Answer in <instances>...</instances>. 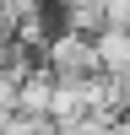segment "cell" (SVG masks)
Returning a JSON list of instances; mask_svg holds the SVG:
<instances>
[{
	"mask_svg": "<svg viewBox=\"0 0 130 135\" xmlns=\"http://www.w3.org/2000/svg\"><path fill=\"white\" fill-rule=\"evenodd\" d=\"M38 60L49 65L54 81H87V76H103V70H98V54H92V38H87V32H71V27H54Z\"/></svg>",
	"mask_w": 130,
	"mask_h": 135,
	"instance_id": "cell-1",
	"label": "cell"
},
{
	"mask_svg": "<svg viewBox=\"0 0 130 135\" xmlns=\"http://www.w3.org/2000/svg\"><path fill=\"white\" fill-rule=\"evenodd\" d=\"M92 54L103 76H130V27H98L92 32Z\"/></svg>",
	"mask_w": 130,
	"mask_h": 135,
	"instance_id": "cell-2",
	"label": "cell"
},
{
	"mask_svg": "<svg viewBox=\"0 0 130 135\" xmlns=\"http://www.w3.org/2000/svg\"><path fill=\"white\" fill-rule=\"evenodd\" d=\"M49 103H54V76H49V65L38 60L16 81V114H49Z\"/></svg>",
	"mask_w": 130,
	"mask_h": 135,
	"instance_id": "cell-3",
	"label": "cell"
},
{
	"mask_svg": "<svg viewBox=\"0 0 130 135\" xmlns=\"http://www.w3.org/2000/svg\"><path fill=\"white\" fill-rule=\"evenodd\" d=\"M49 11H54V22H60V27L87 32V38L103 27V0H54Z\"/></svg>",
	"mask_w": 130,
	"mask_h": 135,
	"instance_id": "cell-4",
	"label": "cell"
},
{
	"mask_svg": "<svg viewBox=\"0 0 130 135\" xmlns=\"http://www.w3.org/2000/svg\"><path fill=\"white\" fill-rule=\"evenodd\" d=\"M60 135H119V119H103V114H81V119H65Z\"/></svg>",
	"mask_w": 130,
	"mask_h": 135,
	"instance_id": "cell-5",
	"label": "cell"
},
{
	"mask_svg": "<svg viewBox=\"0 0 130 135\" xmlns=\"http://www.w3.org/2000/svg\"><path fill=\"white\" fill-rule=\"evenodd\" d=\"M6 135H60V124H54L49 114H11Z\"/></svg>",
	"mask_w": 130,
	"mask_h": 135,
	"instance_id": "cell-6",
	"label": "cell"
},
{
	"mask_svg": "<svg viewBox=\"0 0 130 135\" xmlns=\"http://www.w3.org/2000/svg\"><path fill=\"white\" fill-rule=\"evenodd\" d=\"M103 27H130V0H103Z\"/></svg>",
	"mask_w": 130,
	"mask_h": 135,
	"instance_id": "cell-7",
	"label": "cell"
},
{
	"mask_svg": "<svg viewBox=\"0 0 130 135\" xmlns=\"http://www.w3.org/2000/svg\"><path fill=\"white\" fill-rule=\"evenodd\" d=\"M6 124H11V108H6V103H0V135H6Z\"/></svg>",
	"mask_w": 130,
	"mask_h": 135,
	"instance_id": "cell-8",
	"label": "cell"
}]
</instances>
